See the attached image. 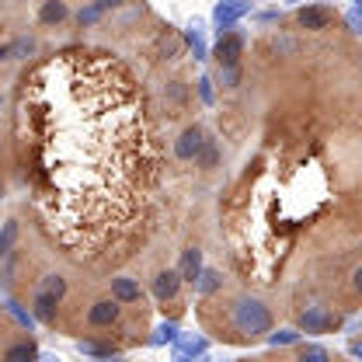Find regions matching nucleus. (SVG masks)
I'll return each mask as SVG.
<instances>
[{"instance_id": "obj_6", "label": "nucleus", "mask_w": 362, "mask_h": 362, "mask_svg": "<svg viewBox=\"0 0 362 362\" xmlns=\"http://www.w3.org/2000/svg\"><path fill=\"white\" fill-rule=\"evenodd\" d=\"M178 289H181L178 269L157 272V279H153V296H157V300H175V296H178Z\"/></svg>"}, {"instance_id": "obj_11", "label": "nucleus", "mask_w": 362, "mask_h": 362, "mask_svg": "<svg viewBox=\"0 0 362 362\" xmlns=\"http://www.w3.org/2000/svg\"><path fill=\"white\" fill-rule=\"evenodd\" d=\"M66 4L63 0H45L42 4V11H39V21L42 25H59V21H66Z\"/></svg>"}, {"instance_id": "obj_3", "label": "nucleus", "mask_w": 362, "mask_h": 362, "mask_svg": "<svg viewBox=\"0 0 362 362\" xmlns=\"http://www.w3.org/2000/svg\"><path fill=\"white\" fill-rule=\"evenodd\" d=\"M240 52H244V39H240L237 32H226L223 39L216 42V63H220V66H237Z\"/></svg>"}, {"instance_id": "obj_4", "label": "nucleus", "mask_w": 362, "mask_h": 362, "mask_svg": "<svg viewBox=\"0 0 362 362\" xmlns=\"http://www.w3.org/2000/svg\"><path fill=\"white\" fill-rule=\"evenodd\" d=\"M202 139H206V129H202V126H188V129L178 136V143H175V157H178V160H192L195 150L202 146Z\"/></svg>"}, {"instance_id": "obj_20", "label": "nucleus", "mask_w": 362, "mask_h": 362, "mask_svg": "<svg viewBox=\"0 0 362 362\" xmlns=\"http://www.w3.org/2000/svg\"><path fill=\"white\" fill-rule=\"evenodd\" d=\"M223 70V84L226 88H237V81H240V70L237 66H220Z\"/></svg>"}, {"instance_id": "obj_5", "label": "nucleus", "mask_w": 362, "mask_h": 362, "mask_svg": "<svg viewBox=\"0 0 362 362\" xmlns=\"http://www.w3.org/2000/svg\"><path fill=\"white\" fill-rule=\"evenodd\" d=\"M296 21H300L303 28H310V32H324V28L331 25V11L320 7V4H310V7H300Z\"/></svg>"}, {"instance_id": "obj_16", "label": "nucleus", "mask_w": 362, "mask_h": 362, "mask_svg": "<svg viewBox=\"0 0 362 362\" xmlns=\"http://www.w3.org/2000/svg\"><path fill=\"white\" fill-rule=\"evenodd\" d=\"M244 11H247L244 0H230V4H223V7L216 11V18H220V25H226V21H233L237 14H244Z\"/></svg>"}, {"instance_id": "obj_24", "label": "nucleus", "mask_w": 362, "mask_h": 362, "mask_svg": "<svg viewBox=\"0 0 362 362\" xmlns=\"http://www.w3.org/2000/svg\"><path fill=\"white\" fill-rule=\"evenodd\" d=\"M0 105H4V98H0Z\"/></svg>"}, {"instance_id": "obj_12", "label": "nucleus", "mask_w": 362, "mask_h": 362, "mask_svg": "<svg viewBox=\"0 0 362 362\" xmlns=\"http://www.w3.org/2000/svg\"><path fill=\"white\" fill-rule=\"evenodd\" d=\"M195 289H199L202 296H209V293H216V289H220V272L202 269V272H199V279H195Z\"/></svg>"}, {"instance_id": "obj_7", "label": "nucleus", "mask_w": 362, "mask_h": 362, "mask_svg": "<svg viewBox=\"0 0 362 362\" xmlns=\"http://www.w3.org/2000/svg\"><path fill=\"white\" fill-rule=\"evenodd\" d=\"M199 272H202V251H199V247H185V255H181V265H178L181 282H192V286H195Z\"/></svg>"}, {"instance_id": "obj_15", "label": "nucleus", "mask_w": 362, "mask_h": 362, "mask_svg": "<svg viewBox=\"0 0 362 362\" xmlns=\"http://www.w3.org/2000/svg\"><path fill=\"white\" fill-rule=\"evenodd\" d=\"M115 4H119V0H98L94 7L81 11V25H90V21H98V18H101V14H105L108 7H115Z\"/></svg>"}, {"instance_id": "obj_2", "label": "nucleus", "mask_w": 362, "mask_h": 362, "mask_svg": "<svg viewBox=\"0 0 362 362\" xmlns=\"http://www.w3.org/2000/svg\"><path fill=\"white\" fill-rule=\"evenodd\" d=\"M119 314H122V303H119L115 296H112V300H98L88 310V324L90 327H112V324L119 320Z\"/></svg>"}, {"instance_id": "obj_1", "label": "nucleus", "mask_w": 362, "mask_h": 362, "mask_svg": "<svg viewBox=\"0 0 362 362\" xmlns=\"http://www.w3.org/2000/svg\"><path fill=\"white\" fill-rule=\"evenodd\" d=\"M233 324H237L240 334L255 338V334L272 331V314H269V307H265L262 300L244 296V300H237V307H233Z\"/></svg>"}, {"instance_id": "obj_10", "label": "nucleus", "mask_w": 362, "mask_h": 362, "mask_svg": "<svg viewBox=\"0 0 362 362\" xmlns=\"http://www.w3.org/2000/svg\"><path fill=\"white\" fill-rule=\"evenodd\" d=\"M195 168H202V171H209V168H216V160H220V146L213 143V139H202V146L195 150Z\"/></svg>"}, {"instance_id": "obj_8", "label": "nucleus", "mask_w": 362, "mask_h": 362, "mask_svg": "<svg viewBox=\"0 0 362 362\" xmlns=\"http://www.w3.org/2000/svg\"><path fill=\"white\" fill-rule=\"evenodd\" d=\"M32 314L39 317L42 324H56V314H59V300L56 296H49V293H39L35 300H32Z\"/></svg>"}, {"instance_id": "obj_17", "label": "nucleus", "mask_w": 362, "mask_h": 362, "mask_svg": "<svg viewBox=\"0 0 362 362\" xmlns=\"http://www.w3.org/2000/svg\"><path fill=\"white\" fill-rule=\"evenodd\" d=\"M35 356H39V349H35V345H28V341H25V345H14V349H7V352H4V359H11V362L35 359Z\"/></svg>"}, {"instance_id": "obj_21", "label": "nucleus", "mask_w": 362, "mask_h": 362, "mask_svg": "<svg viewBox=\"0 0 362 362\" xmlns=\"http://www.w3.org/2000/svg\"><path fill=\"white\" fill-rule=\"evenodd\" d=\"M296 341V331H279V334H272V345H293Z\"/></svg>"}, {"instance_id": "obj_13", "label": "nucleus", "mask_w": 362, "mask_h": 362, "mask_svg": "<svg viewBox=\"0 0 362 362\" xmlns=\"http://www.w3.org/2000/svg\"><path fill=\"white\" fill-rule=\"evenodd\" d=\"M14 240H18V223H14V220H7L4 230H0V258H7V255H11Z\"/></svg>"}, {"instance_id": "obj_23", "label": "nucleus", "mask_w": 362, "mask_h": 362, "mask_svg": "<svg viewBox=\"0 0 362 362\" xmlns=\"http://www.w3.org/2000/svg\"><path fill=\"white\" fill-rule=\"evenodd\" d=\"M0 199H4V188H0Z\"/></svg>"}, {"instance_id": "obj_18", "label": "nucleus", "mask_w": 362, "mask_h": 362, "mask_svg": "<svg viewBox=\"0 0 362 362\" xmlns=\"http://www.w3.org/2000/svg\"><path fill=\"white\" fill-rule=\"evenodd\" d=\"M331 324V317H324V314H303V327L307 331H324Z\"/></svg>"}, {"instance_id": "obj_22", "label": "nucleus", "mask_w": 362, "mask_h": 362, "mask_svg": "<svg viewBox=\"0 0 362 362\" xmlns=\"http://www.w3.org/2000/svg\"><path fill=\"white\" fill-rule=\"evenodd\" d=\"M303 359H317V362H324V359H327V352H324V349H314V345H310V349H303Z\"/></svg>"}, {"instance_id": "obj_14", "label": "nucleus", "mask_w": 362, "mask_h": 362, "mask_svg": "<svg viewBox=\"0 0 362 362\" xmlns=\"http://www.w3.org/2000/svg\"><path fill=\"white\" fill-rule=\"evenodd\" d=\"M42 289L49 293V296L63 300V296H66V279H63V275H45V279H42Z\"/></svg>"}, {"instance_id": "obj_9", "label": "nucleus", "mask_w": 362, "mask_h": 362, "mask_svg": "<svg viewBox=\"0 0 362 362\" xmlns=\"http://www.w3.org/2000/svg\"><path fill=\"white\" fill-rule=\"evenodd\" d=\"M112 296L119 300V303H139L143 300V293H139V286H136L133 279H112Z\"/></svg>"}, {"instance_id": "obj_19", "label": "nucleus", "mask_w": 362, "mask_h": 362, "mask_svg": "<svg viewBox=\"0 0 362 362\" xmlns=\"http://www.w3.org/2000/svg\"><path fill=\"white\" fill-rule=\"evenodd\" d=\"M32 49H35L32 39H18V42H11V56H28Z\"/></svg>"}]
</instances>
